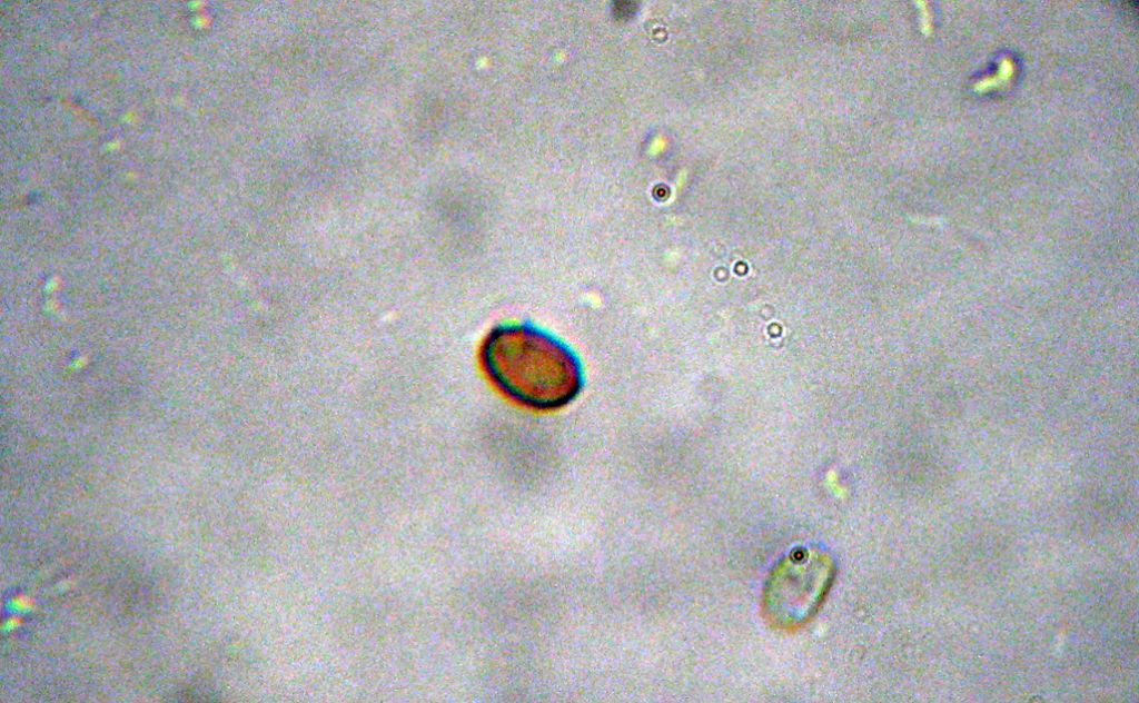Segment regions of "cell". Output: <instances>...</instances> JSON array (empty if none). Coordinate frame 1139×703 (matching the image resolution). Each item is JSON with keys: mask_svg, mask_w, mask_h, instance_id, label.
I'll return each mask as SVG.
<instances>
[{"mask_svg": "<svg viewBox=\"0 0 1139 703\" xmlns=\"http://www.w3.org/2000/svg\"><path fill=\"white\" fill-rule=\"evenodd\" d=\"M835 576L832 558L822 552L800 549L782 560L769 574L762 595L767 624L781 631L798 630L822 605Z\"/></svg>", "mask_w": 1139, "mask_h": 703, "instance_id": "obj_2", "label": "cell"}, {"mask_svg": "<svg viewBox=\"0 0 1139 703\" xmlns=\"http://www.w3.org/2000/svg\"><path fill=\"white\" fill-rule=\"evenodd\" d=\"M481 362L501 393L536 410L564 407L578 396L585 382L576 353L529 323L493 328L483 341Z\"/></svg>", "mask_w": 1139, "mask_h": 703, "instance_id": "obj_1", "label": "cell"}]
</instances>
